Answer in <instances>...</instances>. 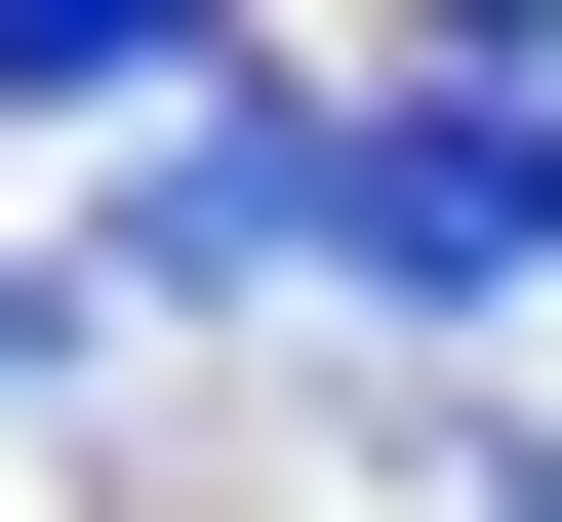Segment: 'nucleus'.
I'll list each match as a JSON object with an SVG mask.
<instances>
[{"label":"nucleus","instance_id":"nucleus-2","mask_svg":"<svg viewBox=\"0 0 562 522\" xmlns=\"http://www.w3.org/2000/svg\"><path fill=\"white\" fill-rule=\"evenodd\" d=\"M121 281H201V322H241V281H322V81H201L161 162H121Z\"/></svg>","mask_w":562,"mask_h":522},{"label":"nucleus","instance_id":"nucleus-1","mask_svg":"<svg viewBox=\"0 0 562 522\" xmlns=\"http://www.w3.org/2000/svg\"><path fill=\"white\" fill-rule=\"evenodd\" d=\"M322 281H402V322L562 281V41H442V81H322Z\"/></svg>","mask_w":562,"mask_h":522},{"label":"nucleus","instance_id":"nucleus-4","mask_svg":"<svg viewBox=\"0 0 562 522\" xmlns=\"http://www.w3.org/2000/svg\"><path fill=\"white\" fill-rule=\"evenodd\" d=\"M362 482H402V522H562V442H522V402H402Z\"/></svg>","mask_w":562,"mask_h":522},{"label":"nucleus","instance_id":"nucleus-3","mask_svg":"<svg viewBox=\"0 0 562 522\" xmlns=\"http://www.w3.org/2000/svg\"><path fill=\"white\" fill-rule=\"evenodd\" d=\"M241 41H161V0H0V121H201Z\"/></svg>","mask_w":562,"mask_h":522}]
</instances>
